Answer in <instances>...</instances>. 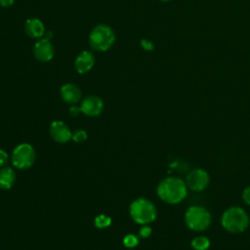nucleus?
Returning <instances> with one entry per match:
<instances>
[{"label": "nucleus", "instance_id": "1", "mask_svg": "<svg viewBox=\"0 0 250 250\" xmlns=\"http://www.w3.org/2000/svg\"><path fill=\"white\" fill-rule=\"evenodd\" d=\"M157 194L163 201L176 204L185 199L188 193L186 182L177 177H168L157 186Z\"/></svg>", "mask_w": 250, "mask_h": 250}, {"label": "nucleus", "instance_id": "2", "mask_svg": "<svg viewBox=\"0 0 250 250\" xmlns=\"http://www.w3.org/2000/svg\"><path fill=\"white\" fill-rule=\"evenodd\" d=\"M223 228L231 233L244 231L249 226V217L244 209L239 206H231L227 209L221 219Z\"/></svg>", "mask_w": 250, "mask_h": 250}, {"label": "nucleus", "instance_id": "3", "mask_svg": "<svg viewBox=\"0 0 250 250\" xmlns=\"http://www.w3.org/2000/svg\"><path fill=\"white\" fill-rule=\"evenodd\" d=\"M115 42L113 29L104 23L96 25L89 35V45L97 52H105L111 48Z\"/></svg>", "mask_w": 250, "mask_h": 250}, {"label": "nucleus", "instance_id": "4", "mask_svg": "<svg viewBox=\"0 0 250 250\" xmlns=\"http://www.w3.org/2000/svg\"><path fill=\"white\" fill-rule=\"evenodd\" d=\"M131 218L138 224L146 225L156 218V209L151 201L146 198L135 199L129 207Z\"/></svg>", "mask_w": 250, "mask_h": 250}, {"label": "nucleus", "instance_id": "5", "mask_svg": "<svg viewBox=\"0 0 250 250\" xmlns=\"http://www.w3.org/2000/svg\"><path fill=\"white\" fill-rule=\"evenodd\" d=\"M187 226L195 231H202L208 229L211 224L209 211L202 206H190L185 215Z\"/></svg>", "mask_w": 250, "mask_h": 250}, {"label": "nucleus", "instance_id": "6", "mask_svg": "<svg viewBox=\"0 0 250 250\" xmlns=\"http://www.w3.org/2000/svg\"><path fill=\"white\" fill-rule=\"evenodd\" d=\"M35 160V150L29 144L23 143L17 146L12 153V163L19 169L31 167Z\"/></svg>", "mask_w": 250, "mask_h": 250}, {"label": "nucleus", "instance_id": "7", "mask_svg": "<svg viewBox=\"0 0 250 250\" xmlns=\"http://www.w3.org/2000/svg\"><path fill=\"white\" fill-rule=\"evenodd\" d=\"M209 184L208 173L200 168L191 170L186 178L187 187L192 191H202Z\"/></svg>", "mask_w": 250, "mask_h": 250}, {"label": "nucleus", "instance_id": "8", "mask_svg": "<svg viewBox=\"0 0 250 250\" xmlns=\"http://www.w3.org/2000/svg\"><path fill=\"white\" fill-rule=\"evenodd\" d=\"M54 55L55 50L50 39L43 37L35 42L33 46V56L37 61L41 62H50L54 58Z\"/></svg>", "mask_w": 250, "mask_h": 250}, {"label": "nucleus", "instance_id": "9", "mask_svg": "<svg viewBox=\"0 0 250 250\" xmlns=\"http://www.w3.org/2000/svg\"><path fill=\"white\" fill-rule=\"evenodd\" d=\"M104 108V102L98 96H88L83 99L80 109L87 116H97Z\"/></svg>", "mask_w": 250, "mask_h": 250}, {"label": "nucleus", "instance_id": "10", "mask_svg": "<svg viewBox=\"0 0 250 250\" xmlns=\"http://www.w3.org/2000/svg\"><path fill=\"white\" fill-rule=\"evenodd\" d=\"M50 135L56 142L62 144L68 142L72 138L70 129L64 122L61 120L52 122L50 125Z\"/></svg>", "mask_w": 250, "mask_h": 250}, {"label": "nucleus", "instance_id": "11", "mask_svg": "<svg viewBox=\"0 0 250 250\" xmlns=\"http://www.w3.org/2000/svg\"><path fill=\"white\" fill-rule=\"evenodd\" d=\"M95 63V57L90 51H82L74 61V67L79 74L89 72Z\"/></svg>", "mask_w": 250, "mask_h": 250}, {"label": "nucleus", "instance_id": "12", "mask_svg": "<svg viewBox=\"0 0 250 250\" xmlns=\"http://www.w3.org/2000/svg\"><path fill=\"white\" fill-rule=\"evenodd\" d=\"M62 101L69 104H75L81 99V90L79 87L72 83H66L61 87L60 90Z\"/></svg>", "mask_w": 250, "mask_h": 250}, {"label": "nucleus", "instance_id": "13", "mask_svg": "<svg viewBox=\"0 0 250 250\" xmlns=\"http://www.w3.org/2000/svg\"><path fill=\"white\" fill-rule=\"evenodd\" d=\"M24 32L31 38H41L46 31L43 22L39 19L31 18L24 22Z\"/></svg>", "mask_w": 250, "mask_h": 250}, {"label": "nucleus", "instance_id": "14", "mask_svg": "<svg viewBox=\"0 0 250 250\" xmlns=\"http://www.w3.org/2000/svg\"><path fill=\"white\" fill-rule=\"evenodd\" d=\"M16 181V174L10 167L0 169V188L9 189L13 187Z\"/></svg>", "mask_w": 250, "mask_h": 250}, {"label": "nucleus", "instance_id": "15", "mask_svg": "<svg viewBox=\"0 0 250 250\" xmlns=\"http://www.w3.org/2000/svg\"><path fill=\"white\" fill-rule=\"evenodd\" d=\"M209 246L210 240L206 236H197L191 241V247L195 250H206Z\"/></svg>", "mask_w": 250, "mask_h": 250}, {"label": "nucleus", "instance_id": "16", "mask_svg": "<svg viewBox=\"0 0 250 250\" xmlns=\"http://www.w3.org/2000/svg\"><path fill=\"white\" fill-rule=\"evenodd\" d=\"M110 224H111V218L106 215L101 214L95 218V226L99 229L107 228Z\"/></svg>", "mask_w": 250, "mask_h": 250}, {"label": "nucleus", "instance_id": "17", "mask_svg": "<svg viewBox=\"0 0 250 250\" xmlns=\"http://www.w3.org/2000/svg\"><path fill=\"white\" fill-rule=\"evenodd\" d=\"M138 243H139L138 237L136 235L132 234V233H129V234L125 235L124 238H123V244L127 248H134L138 245Z\"/></svg>", "mask_w": 250, "mask_h": 250}, {"label": "nucleus", "instance_id": "18", "mask_svg": "<svg viewBox=\"0 0 250 250\" xmlns=\"http://www.w3.org/2000/svg\"><path fill=\"white\" fill-rule=\"evenodd\" d=\"M74 142L76 143H82L84 142L86 139H87V134L84 130H77L73 135H72V138H71Z\"/></svg>", "mask_w": 250, "mask_h": 250}, {"label": "nucleus", "instance_id": "19", "mask_svg": "<svg viewBox=\"0 0 250 250\" xmlns=\"http://www.w3.org/2000/svg\"><path fill=\"white\" fill-rule=\"evenodd\" d=\"M150 233H151V229L148 226L144 225V227L140 229V235L144 238L148 237L150 235Z\"/></svg>", "mask_w": 250, "mask_h": 250}, {"label": "nucleus", "instance_id": "20", "mask_svg": "<svg viewBox=\"0 0 250 250\" xmlns=\"http://www.w3.org/2000/svg\"><path fill=\"white\" fill-rule=\"evenodd\" d=\"M141 45H142V47H143L145 50H146V51H151V50H153V43H152L151 41L147 40V39H143V40L141 41Z\"/></svg>", "mask_w": 250, "mask_h": 250}, {"label": "nucleus", "instance_id": "21", "mask_svg": "<svg viewBox=\"0 0 250 250\" xmlns=\"http://www.w3.org/2000/svg\"><path fill=\"white\" fill-rule=\"evenodd\" d=\"M242 198L244 202L248 205H250V187L246 188L242 192Z\"/></svg>", "mask_w": 250, "mask_h": 250}, {"label": "nucleus", "instance_id": "22", "mask_svg": "<svg viewBox=\"0 0 250 250\" xmlns=\"http://www.w3.org/2000/svg\"><path fill=\"white\" fill-rule=\"evenodd\" d=\"M8 161V154L5 150L0 148V167L3 166Z\"/></svg>", "mask_w": 250, "mask_h": 250}, {"label": "nucleus", "instance_id": "23", "mask_svg": "<svg viewBox=\"0 0 250 250\" xmlns=\"http://www.w3.org/2000/svg\"><path fill=\"white\" fill-rule=\"evenodd\" d=\"M80 111H81L80 107H77L76 105H72V106H70V108H69V114H70L71 116H77Z\"/></svg>", "mask_w": 250, "mask_h": 250}, {"label": "nucleus", "instance_id": "24", "mask_svg": "<svg viewBox=\"0 0 250 250\" xmlns=\"http://www.w3.org/2000/svg\"><path fill=\"white\" fill-rule=\"evenodd\" d=\"M15 0H0V6L3 8H9L13 6Z\"/></svg>", "mask_w": 250, "mask_h": 250}, {"label": "nucleus", "instance_id": "25", "mask_svg": "<svg viewBox=\"0 0 250 250\" xmlns=\"http://www.w3.org/2000/svg\"><path fill=\"white\" fill-rule=\"evenodd\" d=\"M160 1H163V2H167V1H170V0H160Z\"/></svg>", "mask_w": 250, "mask_h": 250}]
</instances>
